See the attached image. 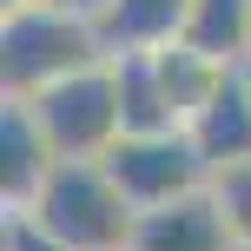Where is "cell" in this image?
<instances>
[{
	"label": "cell",
	"mask_w": 251,
	"mask_h": 251,
	"mask_svg": "<svg viewBox=\"0 0 251 251\" xmlns=\"http://www.w3.org/2000/svg\"><path fill=\"white\" fill-rule=\"evenodd\" d=\"M113 60L93 26V13L66 7V0H40V7H7L0 20V86L13 100H33L40 86L79 73V66Z\"/></svg>",
	"instance_id": "1"
},
{
	"label": "cell",
	"mask_w": 251,
	"mask_h": 251,
	"mask_svg": "<svg viewBox=\"0 0 251 251\" xmlns=\"http://www.w3.org/2000/svg\"><path fill=\"white\" fill-rule=\"evenodd\" d=\"M26 212L47 231H60L73 251H132V225H139V205L119 192L106 159H53Z\"/></svg>",
	"instance_id": "2"
},
{
	"label": "cell",
	"mask_w": 251,
	"mask_h": 251,
	"mask_svg": "<svg viewBox=\"0 0 251 251\" xmlns=\"http://www.w3.org/2000/svg\"><path fill=\"white\" fill-rule=\"evenodd\" d=\"M26 106H33L40 132H47V146L60 152V159H106V152H113V139L126 132L113 60L79 66V73H66V79H53V86H40Z\"/></svg>",
	"instance_id": "3"
},
{
	"label": "cell",
	"mask_w": 251,
	"mask_h": 251,
	"mask_svg": "<svg viewBox=\"0 0 251 251\" xmlns=\"http://www.w3.org/2000/svg\"><path fill=\"white\" fill-rule=\"evenodd\" d=\"M106 172L119 178V192L152 212V205H172L185 192L212 185V159L192 146L185 126H165V132H119L113 152H106Z\"/></svg>",
	"instance_id": "4"
},
{
	"label": "cell",
	"mask_w": 251,
	"mask_h": 251,
	"mask_svg": "<svg viewBox=\"0 0 251 251\" xmlns=\"http://www.w3.org/2000/svg\"><path fill=\"white\" fill-rule=\"evenodd\" d=\"M132 251H238V231H231L218 192H185L172 205H152L132 225Z\"/></svg>",
	"instance_id": "5"
},
{
	"label": "cell",
	"mask_w": 251,
	"mask_h": 251,
	"mask_svg": "<svg viewBox=\"0 0 251 251\" xmlns=\"http://www.w3.org/2000/svg\"><path fill=\"white\" fill-rule=\"evenodd\" d=\"M185 132H192V146L212 159V172L251 159V73L245 66H231V73L212 86V100L185 119Z\"/></svg>",
	"instance_id": "6"
},
{
	"label": "cell",
	"mask_w": 251,
	"mask_h": 251,
	"mask_svg": "<svg viewBox=\"0 0 251 251\" xmlns=\"http://www.w3.org/2000/svg\"><path fill=\"white\" fill-rule=\"evenodd\" d=\"M53 159H60V152L47 146L33 106L7 93V106H0V199L7 205H33V192H40V178L53 172Z\"/></svg>",
	"instance_id": "7"
},
{
	"label": "cell",
	"mask_w": 251,
	"mask_h": 251,
	"mask_svg": "<svg viewBox=\"0 0 251 251\" xmlns=\"http://www.w3.org/2000/svg\"><path fill=\"white\" fill-rule=\"evenodd\" d=\"M185 13L192 0H106L93 13V26H100L106 53H152L185 33Z\"/></svg>",
	"instance_id": "8"
},
{
	"label": "cell",
	"mask_w": 251,
	"mask_h": 251,
	"mask_svg": "<svg viewBox=\"0 0 251 251\" xmlns=\"http://www.w3.org/2000/svg\"><path fill=\"white\" fill-rule=\"evenodd\" d=\"M178 40L218 66H251V0H192Z\"/></svg>",
	"instance_id": "9"
},
{
	"label": "cell",
	"mask_w": 251,
	"mask_h": 251,
	"mask_svg": "<svg viewBox=\"0 0 251 251\" xmlns=\"http://www.w3.org/2000/svg\"><path fill=\"white\" fill-rule=\"evenodd\" d=\"M113 73H119L126 132H165V126H178V113H172V100H165V79H159V60H152V53H113Z\"/></svg>",
	"instance_id": "10"
},
{
	"label": "cell",
	"mask_w": 251,
	"mask_h": 251,
	"mask_svg": "<svg viewBox=\"0 0 251 251\" xmlns=\"http://www.w3.org/2000/svg\"><path fill=\"white\" fill-rule=\"evenodd\" d=\"M152 60H159V79H165V100H172L178 126H185L192 113H199V106L212 100V86H218V79L231 73V66L205 60L199 47H185V40H172V47H152Z\"/></svg>",
	"instance_id": "11"
},
{
	"label": "cell",
	"mask_w": 251,
	"mask_h": 251,
	"mask_svg": "<svg viewBox=\"0 0 251 251\" xmlns=\"http://www.w3.org/2000/svg\"><path fill=\"white\" fill-rule=\"evenodd\" d=\"M212 192H218V205H225L238 245H251V159H245V165H225V172H212Z\"/></svg>",
	"instance_id": "12"
},
{
	"label": "cell",
	"mask_w": 251,
	"mask_h": 251,
	"mask_svg": "<svg viewBox=\"0 0 251 251\" xmlns=\"http://www.w3.org/2000/svg\"><path fill=\"white\" fill-rule=\"evenodd\" d=\"M0 251H73L60 238V231H47L26 205H7V218H0Z\"/></svg>",
	"instance_id": "13"
},
{
	"label": "cell",
	"mask_w": 251,
	"mask_h": 251,
	"mask_svg": "<svg viewBox=\"0 0 251 251\" xmlns=\"http://www.w3.org/2000/svg\"><path fill=\"white\" fill-rule=\"evenodd\" d=\"M66 7H79V13H100V7H106V0H66Z\"/></svg>",
	"instance_id": "14"
},
{
	"label": "cell",
	"mask_w": 251,
	"mask_h": 251,
	"mask_svg": "<svg viewBox=\"0 0 251 251\" xmlns=\"http://www.w3.org/2000/svg\"><path fill=\"white\" fill-rule=\"evenodd\" d=\"M7 7H40V0H7Z\"/></svg>",
	"instance_id": "15"
},
{
	"label": "cell",
	"mask_w": 251,
	"mask_h": 251,
	"mask_svg": "<svg viewBox=\"0 0 251 251\" xmlns=\"http://www.w3.org/2000/svg\"><path fill=\"white\" fill-rule=\"evenodd\" d=\"M238 251H251V245H238Z\"/></svg>",
	"instance_id": "16"
},
{
	"label": "cell",
	"mask_w": 251,
	"mask_h": 251,
	"mask_svg": "<svg viewBox=\"0 0 251 251\" xmlns=\"http://www.w3.org/2000/svg\"><path fill=\"white\" fill-rule=\"evenodd\" d=\"M245 73H251V66H245Z\"/></svg>",
	"instance_id": "17"
}]
</instances>
